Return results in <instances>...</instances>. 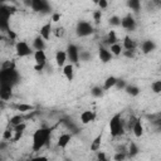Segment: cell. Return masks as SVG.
<instances>
[{"label":"cell","mask_w":161,"mask_h":161,"mask_svg":"<svg viewBox=\"0 0 161 161\" xmlns=\"http://www.w3.org/2000/svg\"><path fill=\"white\" fill-rule=\"evenodd\" d=\"M70 140H72V133H62L59 136V138H58L57 145L60 148H65L68 146V143L70 142Z\"/></svg>","instance_id":"obj_14"},{"label":"cell","mask_w":161,"mask_h":161,"mask_svg":"<svg viewBox=\"0 0 161 161\" xmlns=\"http://www.w3.org/2000/svg\"><path fill=\"white\" fill-rule=\"evenodd\" d=\"M104 43L108 44V45H113V44L118 43V38H117V35H116V33H114L113 30H111V31L107 34V36L104 38Z\"/></svg>","instance_id":"obj_25"},{"label":"cell","mask_w":161,"mask_h":161,"mask_svg":"<svg viewBox=\"0 0 161 161\" xmlns=\"http://www.w3.org/2000/svg\"><path fill=\"white\" fill-rule=\"evenodd\" d=\"M8 9H9L10 14H14V13L16 11V8H15V6H13V5H8Z\"/></svg>","instance_id":"obj_48"},{"label":"cell","mask_w":161,"mask_h":161,"mask_svg":"<svg viewBox=\"0 0 161 161\" xmlns=\"http://www.w3.org/2000/svg\"><path fill=\"white\" fill-rule=\"evenodd\" d=\"M52 24L50 23H47V24H44L42 28H40V36L44 39V40H49V38H50V33H52Z\"/></svg>","instance_id":"obj_16"},{"label":"cell","mask_w":161,"mask_h":161,"mask_svg":"<svg viewBox=\"0 0 161 161\" xmlns=\"http://www.w3.org/2000/svg\"><path fill=\"white\" fill-rule=\"evenodd\" d=\"M31 9L36 13H49L50 11V5L45 0H33Z\"/></svg>","instance_id":"obj_7"},{"label":"cell","mask_w":161,"mask_h":161,"mask_svg":"<svg viewBox=\"0 0 161 161\" xmlns=\"http://www.w3.org/2000/svg\"><path fill=\"white\" fill-rule=\"evenodd\" d=\"M52 20H53L54 23L59 21V20H60V14H58V13H54V14L52 15Z\"/></svg>","instance_id":"obj_45"},{"label":"cell","mask_w":161,"mask_h":161,"mask_svg":"<svg viewBox=\"0 0 161 161\" xmlns=\"http://www.w3.org/2000/svg\"><path fill=\"white\" fill-rule=\"evenodd\" d=\"M122 54L126 58H135V50H123Z\"/></svg>","instance_id":"obj_42"},{"label":"cell","mask_w":161,"mask_h":161,"mask_svg":"<svg viewBox=\"0 0 161 161\" xmlns=\"http://www.w3.org/2000/svg\"><path fill=\"white\" fill-rule=\"evenodd\" d=\"M101 16H102V13H101V10H96V11L93 13V19H94V23H96V24H98V23H99V20H101Z\"/></svg>","instance_id":"obj_40"},{"label":"cell","mask_w":161,"mask_h":161,"mask_svg":"<svg viewBox=\"0 0 161 161\" xmlns=\"http://www.w3.org/2000/svg\"><path fill=\"white\" fill-rule=\"evenodd\" d=\"M126 87H127V84H126L125 79H117V83H116V88L117 89H125Z\"/></svg>","instance_id":"obj_39"},{"label":"cell","mask_w":161,"mask_h":161,"mask_svg":"<svg viewBox=\"0 0 161 161\" xmlns=\"http://www.w3.org/2000/svg\"><path fill=\"white\" fill-rule=\"evenodd\" d=\"M67 59H68L67 52H64V50H58V52L55 53V63H57L58 67H64Z\"/></svg>","instance_id":"obj_15"},{"label":"cell","mask_w":161,"mask_h":161,"mask_svg":"<svg viewBox=\"0 0 161 161\" xmlns=\"http://www.w3.org/2000/svg\"><path fill=\"white\" fill-rule=\"evenodd\" d=\"M132 132L136 137H141L143 135V126H142V122H141V118H137L133 128H132Z\"/></svg>","instance_id":"obj_22"},{"label":"cell","mask_w":161,"mask_h":161,"mask_svg":"<svg viewBox=\"0 0 161 161\" xmlns=\"http://www.w3.org/2000/svg\"><path fill=\"white\" fill-rule=\"evenodd\" d=\"M126 157H127V153H125V152H116L114 156H113V160L114 161H125Z\"/></svg>","instance_id":"obj_37"},{"label":"cell","mask_w":161,"mask_h":161,"mask_svg":"<svg viewBox=\"0 0 161 161\" xmlns=\"http://www.w3.org/2000/svg\"><path fill=\"white\" fill-rule=\"evenodd\" d=\"M127 6L133 11V13H138L141 10V3L138 0H130L127 1Z\"/></svg>","instance_id":"obj_28"},{"label":"cell","mask_w":161,"mask_h":161,"mask_svg":"<svg viewBox=\"0 0 161 161\" xmlns=\"http://www.w3.org/2000/svg\"><path fill=\"white\" fill-rule=\"evenodd\" d=\"M122 48L123 47L119 43H116V44L111 45V53H112V55H119L122 53Z\"/></svg>","instance_id":"obj_32"},{"label":"cell","mask_w":161,"mask_h":161,"mask_svg":"<svg viewBox=\"0 0 161 161\" xmlns=\"http://www.w3.org/2000/svg\"><path fill=\"white\" fill-rule=\"evenodd\" d=\"M15 69V63L13 60H5L1 64V70H13Z\"/></svg>","instance_id":"obj_31"},{"label":"cell","mask_w":161,"mask_h":161,"mask_svg":"<svg viewBox=\"0 0 161 161\" xmlns=\"http://www.w3.org/2000/svg\"><path fill=\"white\" fill-rule=\"evenodd\" d=\"M33 48L35 50H44L45 49V40L40 35H38L33 42Z\"/></svg>","instance_id":"obj_23"},{"label":"cell","mask_w":161,"mask_h":161,"mask_svg":"<svg viewBox=\"0 0 161 161\" xmlns=\"http://www.w3.org/2000/svg\"><path fill=\"white\" fill-rule=\"evenodd\" d=\"M138 146L135 143V142H131L130 143V147H128V152H127V156L128 157H135L137 153H138Z\"/></svg>","instance_id":"obj_29"},{"label":"cell","mask_w":161,"mask_h":161,"mask_svg":"<svg viewBox=\"0 0 161 161\" xmlns=\"http://www.w3.org/2000/svg\"><path fill=\"white\" fill-rule=\"evenodd\" d=\"M117 79H118V78H116V77H113V75L107 77V78H106V80H104V83H103V89H104V91H108V89H111V88L116 87Z\"/></svg>","instance_id":"obj_24"},{"label":"cell","mask_w":161,"mask_h":161,"mask_svg":"<svg viewBox=\"0 0 161 161\" xmlns=\"http://www.w3.org/2000/svg\"><path fill=\"white\" fill-rule=\"evenodd\" d=\"M151 89L153 93H161V80H155L151 84Z\"/></svg>","instance_id":"obj_34"},{"label":"cell","mask_w":161,"mask_h":161,"mask_svg":"<svg viewBox=\"0 0 161 161\" xmlns=\"http://www.w3.org/2000/svg\"><path fill=\"white\" fill-rule=\"evenodd\" d=\"M52 135L50 127H40L33 133V151H40L45 145H48L49 138Z\"/></svg>","instance_id":"obj_1"},{"label":"cell","mask_w":161,"mask_h":161,"mask_svg":"<svg viewBox=\"0 0 161 161\" xmlns=\"http://www.w3.org/2000/svg\"><path fill=\"white\" fill-rule=\"evenodd\" d=\"M122 47H123L126 50H136L137 44H136V42H135L131 36L126 35V36L123 38V44H122Z\"/></svg>","instance_id":"obj_17"},{"label":"cell","mask_w":161,"mask_h":161,"mask_svg":"<svg viewBox=\"0 0 161 161\" xmlns=\"http://www.w3.org/2000/svg\"><path fill=\"white\" fill-rule=\"evenodd\" d=\"M79 59L83 60V62H87V60L91 59V54L87 50H80L79 52Z\"/></svg>","instance_id":"obj_36"},{"label":"cell","mask_w":161,"mask_h":161,"mask_svg":"<svg viewBox=\"0 0 161 161\" xmlns=\"http://www.w3.org/2000/svg\"><path fill=\"white\" fill-rule=\"evenodd\" d=\"M34 60L36 64H44L47 63V54L44 50H35L34 52Z\"/></svg>","instance_id":"obj_18"},{"label":"cell","mask_w":161,"mask_h":161,"mask_svg":"<svg viewBox=\"0 0 161 161\" xmlns=\"http://www.w3.org/2000/svg\"><path fill=\"white\" fill-rule=\"evenodd\" d=\"M25 128H26V125H25V122H24V123H21V125H18V126H15V127H13V130H14V133H15V136H14L13 141H19V138L23 136V133H24Z\"/></svg>","instance_id":"obj_20"},{"label":"cell","mask_w":161,"mask_h":161,"mask_svg":"<svg viewBox=\"0 0 161 161\" xmlns=\"http://www.w3.org/2000/svg\"><path fill=\"white\" fill-rule=\"evenodd\" d=\"M109 132L112 137H118L125 133V123L122 121L121 113H116L109 119Z\"/></svg>","instance_id":"obj_2"},{"label":"cell","mask_w":161,"mask_h":161,"mask_svg":"<svg viewBox=\"0 0 161 161\" xmlns=\"http://www.w3.org/2000/svg\"><path fill=\"white\" fill-rule=\"evenodd\" d=\"M98 57H99L101 62H103V63H108V62L112 60V53L107 48H104V47H99V49H98Z\"/></svg>","instance_id":"obj_10"},{"label":"cell","mask_w":161,"mask_h":161,"mask_svg":"<svg viewBox=\"0 0 161 161\" xmlns=\"http://www.w3.org/2000/svg\"><path fill=\"white\" fill-rule=\"evenodd\" d=\"M103 92H104L103 87H99V86H94V87L91 89V94H92L93 97H96V98L102 97V96H103Z\"/></svg>","instance_id":"obj_30"},{"label":"cell","mask_w":161,"mask_h":161,"mask_svg":"<svg viewBox=\"0 0 161 161\" xmlns=\"http://www.w3.org/2000/svg\"><path fill=\"white\" fill-rule=\"evenodd\" d=\"M15 50H16V54L18 57L23 58V57H28V55H31L33 54V50L28 45V43L25 42H18L15 44Z\"/></svg>","instance_id":"obj_5"},{"label":"cell","mask_w":161,"mask_h":161,"mask_svg":"<svg viewBox=\"0 0 161 161\" xmlns=\"http://www.w3.org/2000/svg\"><path fill=\"white\" fill-rule=\"evenodd\" d=\"M13 133H14V130L11 127L10 128H6L3 132V140H11V138H14L13 137Z\"/></svg>","instance_id":"obj_35"},{"label":"cell","mask_w":161,"mask_h":161,"mask_svg":"<svg viewBox=\"0 0 161 161\" xmlns=\"http://www.w3.org/2000/svg\"><path fill=\"white\" fill-rule=\"evenodd\" d=\"M155 49H156V44H155L153 40L147 39V40H143L142 44H141V50H142L143 54H150V53L153 52Z\"/></svg>","instance_id":"obj_11"},{"label":"cell","mask_w":161,"mask_h":161,"mask_svg":"<svg viewBox=\"0 0 161 161\" xmlns=\"http://www.w3.org/2000/svg\"><path fill=\"white\" fill-rule=\"evenodd\" d=\"M93 31H94V30H93V26H92V24L88 23V21H78V24H77V26H75V34H77L78 36H80V38L88 36V35H91Z\"/></svg>","instance_id":"obj_4"},{"label":"cell","mask_w":161,"mask_h":161,"mask_svg":"<svg viewBox=\"0 0 161 161\" xmlns=\"http://www.w3.org/2000/svg\"><path fill=\"white\" fill-rule=\"evenodd\" d=\"M45 64H47V63H44V64H35V67H34V69H35L36 72H40V70H43V69H44V67H45Z\"/></svg>","instance_id":"obj_47"},{"label":"cell","mask_w":161,"mask_h":161,"mask_svg":"<svg viewBox=\"0 0 161 161\" xmlns=\"http://www.w3.org/2000/svg\"><path fill=\"white\" fill-rule=\"evenodd\" d=\"M0 97L3 101H9L13 97V86L6 83H0Z\"/></svg>","instance_id":"obj_9"},{"label":"cell","mask_w":161,"mask_h":161,"mask_svg":"<svg viewBox=\"0 0 161 161\" xmlns=\"http://www.w3.org/2000/svg\"><path fill=\"white\" fill-rule=\"evenodd\" d=\"M97 4L99 5V8H101V9H106V8L108 6V3H107L106 0H101V1H98Z\"/></svg>","instance_id":"obj_44"},{"label":"cell","mask_w":161,"mask_h":161,"mask_svg":"<svg viewBox=\"0 0 161 161\" xmlns=\"http://www.w3.org/2000/svg\"><path fill=\"white\" fill-rule=\"evenodd\" d=\"M30 161H48V158L45 156H36V157L31 158Z\"/></svg>","instance_id":"obj_46"},{"label":"cell","mask_w":161,"mask_h":161,"mask_svg":"<svg viewBox=\"0 0 161 161\" xmlns=\"http://www.w3.org/2000/svg\"><path fill=\"white\" fill-rule=\"evenodd\" d=\"M101 141H102V132L98 133L94 140L91 142V151H98L101 148Z\"/></svg>","instance_id":"obj_26"},{"label":"cell","mask_w":161,"mask_h":161,"mask_svg":"<svg viewBox=\"0 0 161 161\" xmlns=\"http://www.w3.org/2000/svg\"><path fill=\"white\" fill-rule=\"evenodd\" d=\"M121 26H122L123 29H126V30L133 31V30L136 29V20H135V18H133L131 14L126 15V16L122 18V20H121Z\"/></svg>","instance_id":"obj_8"},{"label":"cell","mask_w":161,"mask_h":161,"mask_svg":"<svg viewBox=\"0 0 161 161\" xmlns=\"http://www.w3.org/2000/svg\"><path fill=\"white\" fill-rule=\"evenodd\" d=\"M67 55H68V59L70 60L72 64H78L79 62V49L75 44H69L67 47Z\"/></svg>","instance_id":"obj_6"},{"label":"cell","mask_w":161,"mask_h":161,"mask_svg":"<svg viewBox=\"0 0 161 161\" xmlns=\"http://www.w3.org/2000/svg\"><path fill=\"white\" fill-rule=\"evenodd\" d=\"M11 108H14L15 111H19L20 113H25V112H33L35 109L34 106L31 104H26V103H16V104H11Z\"/></svg>","instance_id":"obj_12"},{"label":"cell","mask_w":161,"mask_h":161,"mask_svg":"<svg viewBox=\"0 0 161 161\" xmlns=\"http://www.w3.org/2000/svg\"><path fill=\"white\" fill-rule=\"evenodd\" d=\"M136 121H137V117L131 116V117H130V119L127 121V128H128V130H132V128H133V126H135V123H136Z\"/></svg>","instance_id":"obj_38"},{"label":"cell","mask_w":161,"mask_h":161,"mask_svg":"<svg viewBox=\"0 0 161 161\" xmlns=\"http://www.w3.org/2000/svg\"><path fill=\"white\" fill-rule=\"evenodd\" d=\"M97 161H108V158L106 157V153L103 151H97Z\"/></svg>","instance_id":"obj_41"},{"label":"cell","mask_w":161,"mask_h":161,"mask_svg":"<svg viewBox=\"0 0 161 161\" xmlns=\"http://www.w3.org/2000/svg\"><path fill=\"white\" fill-rule=\"evenodd\" d=\"M121 18L119 16H117V15H112L111 18H109V25H112V26H119L121 25Z\"/></svg>","instance_id":"obj_33"},{"label":"cell","mask_w":161,"mask_h":161,"mask_svg":"<svg viewBox=\"0 0 161 161\" xmlns=\"http://www.w3.org/2000/svg\"><path fill=\"white\" fill-rule=\"evenodd\" d=\"M96 119V113L93 111H83L80 113V122L83 125H87V123H91Z\"/></svg>","instance_id":"obj_13"},{"label":"cell","mask_w":161,"mask_h":161,"mask_svg":"<svg viewBox=\"0 0 161 161\" xmlns=\"http://www.w3.org/2000/svg\"><path fill=\"white\" fill-rule=\"evenodd\" d=\"M54 34H55L58 38H59V36H63V35H64V28H62V26H60V28H57V29L54 30Z\"/></svg>","instance_id":"obj_43"},{"label":"cell","mask_w":161,"mask_h":161,"mask_svg":"<svg viewBox=\"0 0 161 161\" xmlns=\"http://www.w3.org/2000/svg\"><path fill=\"white\" fill-rule=\"evenodd\" d=\"M125 91L131 97H136V96L140 94V88L137 86H133V84H127V87L125 88Z\"/></svg>","instance_id":"obj_27"},{"label":"cell","mask_w":161,"mask_h":161,"mask_svg":"<svg viewBox=\"0 0 161 161\" xmlns=\"http://www.w3.org/2000/svg\"><path fill=\"white\" fill-rule=\"evenodd\" d=\"M65 161H72V160L70 158H65Z\"/></svg>","instance_id":"obj_49"},{"label":"cell","mask_w":161,"mask_h":161,"mask_svg":"<svg viewBox=\"0 0 161 161\" xmlns=\"http://www.w3.org/2000/svg\"><path fill=\"white\" fill-rule=\"evenodd\" d=\"M26 118H29V116H24V114H15V116H13L11 118H10V125L13 126V127H15V126H18V125H21V123H24V121L26 119Z\"/></svg>","instance_id":"obj_21"},{"label":"cell","mask_w":161,"mask_h":161,"mask_svg":"<svg viewBox=\"0 0 161 161\" xmlns=\"http://www.w3.org/2000/svg\"><path fill=\"white\" fill-rule=\"evenodd\" d=\"M63 74L65 75V78H67L69 82L73 80V77H74V68H73V64H72V63H70V64H65V65L63 67Z\"/></svg>","instance_id":"obj_19"},{"label":"cell","mask_w":161,"mask_h":161,"mask_svg":"<svg viewBox=\"0 0 161 161\" xmlns=\"http://www.w3.org/2000/svg\"><path fill=\"white\" fill-rule=\"evenodd\" d=\"M19 82V74L15 69L13 70H0V83L6 84H16Z\"/></svg>","instance_id":"obj_3"}]
</instances>
